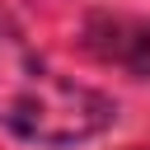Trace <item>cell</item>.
<instances>
[{
  "label": "cell",
  "instance_id": "cell-1",
  "mask_svg": "<svg viewBox=\"0 0 150 150\" xmlns=\"http://www.w3.org/2000/svg\"><path fill=\"white\" fill-rule=\"evenodd\" d=\"M112 112L117 108L98 89L42 66L19 38V28L0 14V122L9 131L38 145H75L98 136Z\"/></svg>",
  "mask_w": 150,
  "mask_h": 150
},
{
  "label": "cell",
  "instance_id": "cell-2",
  "mask_svg": "<svg viewBox=\"0 0 150 150\" xmlns=\"http://www.w3.org/2000/svg\"><path fill=\"white\" fill-rule=\"evenodd\" d=\"M89 47L112 61V66H127L136 75L150 80V23L145 19H89Z\"/></svg>",
  "mask_w": 150,
  "mask_h": 150
}]
</instances>
